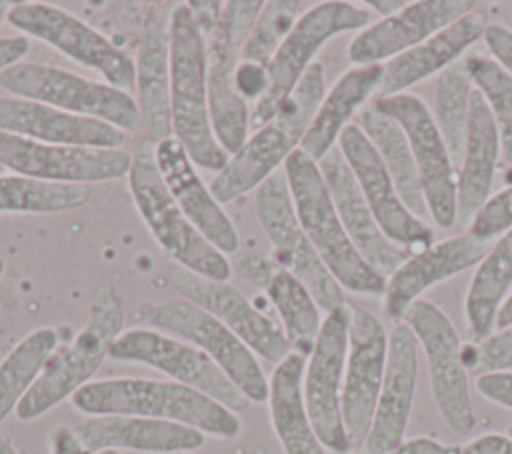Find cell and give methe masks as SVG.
<instances>
[{
    "instance_id": "cell-53",
    "label": "cell",
    "mask_w": 512,
    "mask_h": 454,
    "mask_svg": "<svg viewBox=\"0 0 512 454\" xmlns=\"http://www.w3.org/2000/svg\"><path fill=\"white\" fill-rule=\"evenodd\" d=\"M506 326H512V292L508 294V298L504 300V304L500 306L498 316H496V330L506 328Z\"/></svg>"
},
{
    "instance_id": "cell-37",
    "label": "cell",
    "mask_w": 512,
    "mask_h": 454,
    "mask_svg": "<svg viewBox=\"0 0 512 454\" xmlns=\"http://www.w3.org/2000/svg\"><path fill=\"white\" fill-rule=\"evenodd\" d=\"M472 90H474V84L464 60L440 72L434 82V114L432 116L446 142L454 168L460 166V160L464 154Z\"/></svg>"
},
{
    "instance_id": "cell-34",
    "label": "cell",
    "mask_w": 512,
    "mask_h": 454,
    "mask_svg": "<svg viewBox=\"0 0 512 454\" xmlns=\"http://www.w3.org/2000/svg\"><path fill=\"white\" fill-rule=\"evenodd\" d=\"M354 124L370 140L406 208L418 218H424L428 214V208L424 200L420 174L408 138L400 124L392 116L382 112L374 102H368L358 112Z\"/></svg>"
},
{
    "instance_id": "cell-54",
    "label": "cell",
    "mask_w": 512,
    "mask_h": 454,
    "mask_svg": "<svg viewBox=\"0 0 512 454\" xmlns=\"http://www.w3.org/2000/svg\"><path fill=\"white\" fill-rule=\"evenodd\" d=\"M0 454H18V450L14 448V444L8 438L0 436Z\"/></svg>"
},
{
    "instance_id": "cell-27",
    "label": "cell",
    "mask_w": 512,
    "mask_h": 454,
    "mask_svg": "<svg viewBox=\"0 0 512 454\" xmlns=\"http://www.w3.org/2000/svg\"><path fill=\"white\" fill-rule=\"evenodd\" d=\"M0 132L44 144L92 148H120L126 140V132L108 122L16 96H0Z\"/></svg>"
},
{
    "instance_id": "cell-56",
    "label": "cell",
    "mask_w": 512,
    "mask_h": 454,
    "mask_svg": "<svg viewBox=\"0 0 512 454\" xmlns=\"http://www.w3.org/2000/svg\"><path fill=\"white\" fill-rule=\"evenodd\" d=\"M98 454H122V452H118V450H102Z\"/></svg>"
},
{
    "instance_id": "cell-22",
    "label": "cell",
    "mask_w": 512,
    "mask_h": 454,
    "mask_svg": "<svg viewBox=\"0 0 512 454\" xmlns=\"http://www.w3.org/2000/svg\"><path fill=\"white\" fill-rule=\"evenodd\" d=\"M316 164L354 248L374 272L388 278L410 254L384 236L348 162L336 146Z\"/></svg>"
},
{
    "instance_id": "cell-35",
    "label": "cell",
    "mask_w": 512,
    "mask_h": 454,
    "mask_svg": "<svg viewBox=\"0 0 512 454\" xmlns=\"http://www.w3.org/2000/svg\"><path fill=\"white\" fill-rule=\"evenodd\" d=\"M264 292L280 318L292 352L308 358L322 326L320 306L310 290L294 274L278 268L264 286Z\"/></svg>"
},
{
    "instance_id": "cell-48",
    "label": "cell",
    "mask_w": 512,
    "mask_h": 454,
    "mask_svg": "<svg viewBox=\"0 0 512 454\" xmlns=\"http://www.w3.org/2000/svg\"><path fill=\"white\" fill-rule=\"evenodd\" d=\"M384 454H460V446H448L428 436H416V438L404 440L400 446Z\"/></svg>"
},
{
    "instance_id": "cell-28",
    "label": "cell",
    "mask_w": 512,
    "mask_h": 454,
    "mask_svg": "<svg viewBox=\"0 0 512 454\" xmlns=\"http://www.w3.org/2000/svg\"><path fill=\"white\" fill-rule=\"evenodd\" d=\"M76 438L90 454L132 450L144 454H180L204 446L206 434L190 426L142 416H88L74 426Z\"/></svg>"
},
{
    "instance_id": "cell-31",
    "label": "cell",
    "mask_w": 512,
    "mask_h": 454,
    "mask_svg": "<svg viewBox=\"0 0 512 454\" xmlns=\"http://www.w3.org/2000/svg\"><path fill=\"white\" fill-rule=\"evenodd\" d=\"M384 74V64L352 66L324 94L302 142L300 150L320 162L336 144L352 118L374 100Z\"/></svg>"
},
{
    "instance_id": "cell-14",
    "label": "cell",
    "mask_w": 512,
    "mask_h": 454,
    "mask_svg": "<svg viewBox=\"0 0 512 454\" xmlns=\"http://www.w3.org/2000/svg\"><path fill=\"white\" fill-rule=\"evenodd\" d=\"M348 304L326 314L312 352L306 358L302 394L322 446L334 454L350 448L342 420V384L348 352Z\"/></svg>"
},
{
    "instance_id": "cell-17",
    "label": "cell",
    "mask_w": 512,
    "mask_h": 454,
    "mask_svg": "<svg viewBox=\"0 0 512 454\" xmlns=\"http://www.w3.org/2000/svg\"><path fill=\"white\" fill-rule=\"evenodd\" d=\"M132 156L122 148L44 144L0 132V166L44 182L92 184L128 176Z\"/></svg>"
},
{
    "instance_id": "cell-19",
    "label": "cell",
    "mask_w": 512,
    "mask_h": 454,
    "mask_svg": "<svg viewBox=\"0 0 512 454\" xmlns=\"http://www.w3.org/2000/svg\"><path fill=\"white\" fill-rule=\"evenodd\" d=\"M338 150L348 162L384 236L392 244L408 254L434 244L432 228L406 208L370 140L354 122L340 134Z\"/></svg>"
},
{
    "instance_id": "cell-46",
    "label": "cell",
    "mask_w": 512,
    "mask_h": 454,
    "mask_svg": "<svg viewBox=\"0 0 512 454\" xmlns=\"http://www.w3.org/2000/svg\"><path fill=\"white\" fill-rule=\"evenodd\" d=\"M476 388L486 400L512 410V370L482 374L476 378Z\"/></svg>"
},
{
    "instance_id": "cell-52",
    "label": "cell",
    "mask_w": 512,
    "mask_h": 454,
    "mask_svg": "<svg viewBox=\"0 0 512 454\" xmlns=\"http://www.w3.org/2000/svg\"><path fill=\"white\" fill-rule=\"evenodd\" d=\"M406 4H408V2H404V0H368V2H366V6L374 8L382 18L400 12Z\"/></svg>"
},
{
    "instance_id": "cell-18",
    "label": "cell",
    "mask_w": 512,
    "mask_h": 454,
    "mask_svg": "<svg viewBox=\"0 0 512 454\" xmlns=\"http://www.w3.org/2000/svg\"><path fill=\"white\" fill-rule=\"evenodd\" d=\"M168 280L186 300L218 318L266 362L276 366L292 352L280 322L250 302L228 280H212L180 266L168 272Z\"/></svg>"
},
{
    "instance_id": "cell-20",
    "label": "cell",
    "mask_w": 512,
    "mask_h": 454,
    "mask_svg": "<svg viewBox=\"0 0 512 454\" xmlns=\"http://www.w3.org/2000/svg\"><path fill=\"white\" fill-rule=\"evenodd\" d=\"M474 8L476 2L472 0L408 2L400 12L360 30L348 44V60L354 66L386 64L470 14Z\"/></svg>"
},
{
    "instance_id": "cell-9",
    "label": "cell",
    "mask_w": 512,
    "mask_h": 454,
    "mask_svg": "<svg viewBox=\"0 0 512 454\" xmlns=\"http://www.w3.org/2000/svg\"><path fill=\"white\" fill-rule=\"evenodd\" d=\"M400 322L412 330L424 352L432 398L444 424L458 436L470 434L476 426V412L462 354L464 344L452 320L440 306L420 298Z\"/></svg>"
},
{
    "instance_id": "cell-4",
    "label": "cell",
    "mask_w": 512,
    "mask_h": 454,
    "mask_svg": "<svg viewBox=\"0 0 512 454\" xmlns=\"http://www.w3.org/2000/svg\"><path fill=\"white\" fill-rule=\"evenodd\" d=\"M122 328V300L112 286H102L88 308L84 326L68 346L54 350L48 358L36 382L18 404L16 418L22 422L36 420L66 398H72L108 358L114 340L124 332Z\"/></svg>"
},
{
    "instance_id": "cell-55",
    "label": "cell",
    "mask_w": 512,
    "mask_h": 454,
    "mask_svg": "<svg viewBox=\"0 0 512 454\" xmlns=\"http://www.w3.org/2000/svg\"><path fill=\"white\" fill-rule=\"evenodd\" d=\"M10 8H12V4H10V2H6V0H0V24L6 20V16H8Z\"/></svg>"
},
{
    "instance_id": "cell-2",
    "label": "cell",
    "mask_w": 512,
    "mask_h": 454,
    "mask_svg": "<svg viewBox=\"0 0 512 454\" xmlns=\"http://www.w3.org/2000/svg\"><path fill=\"white\" fill-rule=\"evenodd\" d=\"M324 94V68L320 62H314L284 100L278 114L268 124L256 128L214 176L210 182L214 198L220 204L232 202L276 174L280 164L284 166L288 156L300 148Z\"/></svg>"
},
{
    "instance_id": "cell-10",
    "label": "cell",
    "mask_w": 512,
    "mask_h": 454,
    "mask_svg": "<svg viewBox=\"0 0 512 454\" xmlns=\"http://www.w3.org/2000/svg\"><path fill=\"white\" fill-rule=\"evenodd\" d=\"M254 210L272 244V258L310 290L320 310L330 314L346 306L342 286L318 256L296 216L284 172L272 174L256 188Z\"/></svg>"
},
{
    "instance_id": "cell-36",
    "label": "cell",
    "mask_w": 512,
    "mask_h": 454,
    "mask_svg": "<svg viewBox=\"0 0 512 454\" xmlns=\"http://www.w3.org/2000/svg\"><path fill=\"white\" fill-rule=\"evenodd\" d=\"M58 348V332L50 326H40L28 332L0 362V424L36 382L48 358Z\"/></svg>"
},
{
    "instance_id": "cell-32",
    "label": "cell",
    "mask_w": 512,
    "mask_h": 454,
    "mask_svg": "<svg viewBox=\"0 0 512 454\" xmlns=\"http://www.w3.org/2000/svg\"><path fill=\"white\" fill-rule=\"evenodd\" d=\"M304 366L306 358L296 352H290L274 366L266 400L270 422L284 454H326L304 404Z\"/></svg>"
},
{
    "instance_id": "cell-50",
    "label": "cell",
    "mask_w": 512,
    "mask_h": 454,
    "mask_svg": "<svg viewBox=\"0 0 512 454\" xmlns=\"http://www.w3.org/2000/svg\"><path fill=\"white\" fill-rule=\"evenodd\" d=\"M48 448H50V454H90L82 446V442L76 438L74 428H68V426H56L50 432Z\"/></svg>"
},
{
    "instance_id": "cell-3",
    "label": "cell",
    "mask_w": 512,
    "mask_h": 454,
    "mask_svg": "<svg viewBox=\"0 0 512 454\" xmlns=\"http://www.w3.org/2000/svg\"><path fill=\"white\" fill-rule=\"evenodd\" d=\"M170 124L172 136L198 168L220 172L228 152L218 144L206 88V42L186 2H178L170 22Z\"/></svg>"
},
{
    "instance_id": "cell-26",
    "label": "cell",
    "mask_w": 512,
    "mask_h": 454,
    "mask_svg": "<svg viewBox=\"0 0 512 454\" xmlns=\"http://www.w3.org/2000/svg\"><path fill=\"white\" fill-rule=\"evenodd\" d=\"M486 250L488 242H482L466 232L444 238L416 254H410L386 278L384 310L388 318L400 322L406 310L420 300L428 288L476 266L484 258Z\"/></svg>"
},
{
    "instance_id": "cell-29",
    "label": "cell",
    "mask_w": 512,
    "mask_h": 454,
    "mask_svg": "<svg viewBox=\"0 0 512 454\" xmlns=\"http://www.w3.org/2000/svg\"><path fill=\"white\" fill-rule=\"evenodd\" d=\"M486 26V16L480 10H472L422 44L392 58L384 64L382 82L374 98L406 92V88L430 78L432 74L438 76L452 64L460 62V56L484 36Z\"/></svg>"
},
{
    "instance_id": "cell-21",
    "label": "cell",
    "mask_w": 512,
    "mask_h": 454,
    "mask_svg": "<svg viewBox=\"0 0 512 454\" xmlns=\"http://www.w3.org/2000/svg\"><path fill=\"white\" fill-rule=\"evenodd\" d=\"M418 380V340L404 322L388 334V358L372 424L364 440L368 454H384L406 440Z\"/></svg>"
},
{
    "instance_id": "cell-1",
    "label": "cell",
    "mask_w": 512,
    "mask_h": 454,
    "mask_svg": "<svg viewBox=\"0 0 512 454\" xmlns=\"http://www.w3.org/2000/svg\"><path fill=\"white\" fill-rule=\"evenodd\" d=\"M72 406L86 416H142L178 422L202 434L234 440L242 422L236 412L218 400L172 380L104 378L82 386Z\"/></svg>"
},
{
    "instance_id": "cell-7",
    "label": "cell",
    "mask_w": 512,
    "mask_h": 454,
    "mask_svg": "<svg viewBox=\"0 0 512 454\" xmlns=\"http://www.w3.org/2000/svg\"><path fill=\"white\" fill-rule=\"evenodd\" d=\"M0 86L16 98L42 102L76 116L96 118L122 132L144 128L138 102L130 92L106 82L88 80L52 64L18 62L0 74Z\"/></svg>"
},
{
    "instance_id": "cell-12",
    "label": "cell",
    "mask_w": 512,
    "mask_h": 454,
    "mask_svg": "<svg viewBox=\"0 0 512 454\" xmlns=\"http://www.w3.org/2000/svg\"><path fill=\"white\" fill-rule=\"evenodd\" d=\"M6 20L12 28L98 72L106 84L124 92L136 88L134 60L68 10L46 2H20L12 4Z\"/></svg>"
},
{
    "instance_id": "cell-5",
    "label": "cell",
    "mask_w": 512,
    "mask_h": 454,
    "mask_svg": "<svg viewBox=\"0 0 512 454\" xmlns=\"http://www.w3.org/2000/svg\"><path fill=\"white\" fill-rule=\"evenodd\" d=\"M284 176L304 232L342 290L384 296L386 278L364 262L348 238L318 164L298 148L284 162Z\"/></svg>"
},
{
    "instance_id": "cell-8",
    "label": "cell",
    "mask_w": 512,
    "mask_h": 454,
    "mask_svg": "<svg viewBox=\"0 0 512 454\" xmlns=\"http://www.w3.org/2000/svg\"><path fill=\"white\" fill-rule=\"evenodd\" d=\"M372 16L368 10L342 0L320 2L304 10L272 60L268 62V90L250 110V126L268 124L300 82L304 72L316 62L318 50L334 36L364 30Z\"/></svg>"
},
{
    "instance_id": "cell-11",
    "label": "cell",
    "mask_w": 512,
    "mask_h": 454,
    "mask_svg": "<svg viewBox=\"0 0 512 454\" xmlns=\"http://www.w3.org/2000/svg\"><path fill=\"white\" fill-rule=\"evenodd\" d=\"M138 316L144 324L168 330L200 348L234 386L254 404L268 400V378L256 354L218 318L190 300H164L142 304Z\"/></svg>"
},
{
    "instance_id": "cell-30",
    "label": "cell",
    "mask_w": 512,
    "mask_h": 454,
    "mask_svg": "<svg viewBox=\"0 0 512 454\" xmlns=\"http://www.w3.org/2000/svg\"><path fill=\"white\" fill-rule=\"evenodd\" d=\"M500 154L502 146L496 124L482 94L474 88L470 96L464 154L456 168L458 220L472 222L480 208L490 200Z\"/></svg>"
},
{
    "instance_id": "cell-42",
    "label": "cell",
    "mask_w": 512,
    "mask_h": 454,
    "mask_svg": "<svg viewBox=\"0 0 512 454\" xmlns=\"http://www.w3.org/2000/svg\"><path fill=\"white\" fill-rule=\"evenodd\" d=\"M510 228H512V184L490 196V200L480 208V212L470 222L468 232L482 242H490L492 238H498Z\"/></svg>"
},
{
    "instance_id": "cell-15",
    "label": "cell",
    "mask_w": 512,
    "mask_h": 454,
    "mask_svg": "<svg viewBox=\"0 0 512 454\" xmlns=\"http://www.w3.org/2000/svg\"><path fill=\"white\" fill-rule=\"evenodd\" d=\"M372 102L404 130L420 174L428 214L440 228H452L458 222L456 168L432 112L422 98L410 92L374 98Z\"/></svg>"
},
{
    "instance_id": "cell-16",
    "label": "cell",
    "mask_w": 512,
    "mask_h": 454,
    "mask_svg": "<svg viewBox=\"0 0 512 454\" xmlns=\"http://www.w3.org/2000/svg\"><path fill=\"white\" fill-rule=\"evenodd\" d=\"M348 312L342 420L350 448H358L364 446L382 388L388 358V332L374 312L350 304Z\"/></svg>"
},
{
    "instance_id": "cell-47",
    "label": "cell",
    "mask_w": 512,
    "mask_h": 454,
    "mask_svg": "<svg viewBox=\"0 0 512 454\" xmlns=\"http://www.w3.org/2000/svg\"><path fill=\"white\" fill-rule=\"evenodd\" d=\"M460 454H512V438L508 434H482L460 446Z\"/></svg>"
},
{
    "instance_id": "cell-57",
    "label": "cell",
    "mask_w": 512,
    "mask_h": 454,
    "mask_svg": "<svg viewBox=\"0 0 512 454\" xmlns=\"http://www.w3.org/2000/svg\"><path fill=\"white\" fill-rule=\"evenodd\" d=\"M2 274H4V260H2V256H0V278H2Z\"/></svg>"
},
{
    "instance_id": "cell-49",
    "label": "cell",
    "mask_w": 512,
    "mask_h": 454,
    "mask_svg": "<svg viewBox=\"0 0 512 454\" xmlns=\"http://www.w3.org/2000/svg\"><path fill=\"white\" fill-rule=\"evenodd\" d=\"M186 4L190 8L192 18H194L198 30L202 32V36L210 34L216 28V24L222 16L224 2H214L212 0V2H186Z\"/></svg>"
},
{
    "instance_id": "cell-51",
    "label": "cell",
    "mask_w": 512,
    "mask_h": 454,
    "mask_svg": "<svg viewBox=\"0 0 512 454\" xmlns=\"http://www.w3.org/2000/svg\"><path fill=\"white\" fill-rule=\"evenodd\" d=\"M28 50H30V42L24 36L0 38V74L6 68L22 62V58L28 54Z\"/></svg>"
},
{
    "instance_id": "cell-45",
    "label": "cell",
    "mask_w": 512,
    "mask_h": 454,
    "mask_svg": "<svg viewBox=\"0 0 512 454\" xmlns=\"http://www.w3.org/2000/svg\"><path fill=\"white\" fill-rule=\"evenodd\" d=\"M492 60L512 78V30L502 24H490L482 36Z\"/></svg>"
},
{
    "instance_id": "cell-43",
    "label": "cell",
    "mask_w": 512,
    "mask_h": 454,
    "mask_svg": "<svg viewBox=\"0 0 512 454\" xmlns=\"http://www.w3.org/2000/svg\"><path fill=\"white\" fill-rule=\"evenodd\" d=\"M232 270H236L244 280L264 290V286L270 282L274 272L280 268L276 260L268 254H262L252 248H240L236 254H232L230 260Z\"/></svg>"
},
{
    "instance_id": "cell-59",
    "label": "cell",
    "mask_w": 512,
    "mask_h": 454,
    "mask_svg": "<svg viewBox=\"0 0 512 454\" xmlns=\"http://www.w3.org/2000/svg\"><path fill=\"white\" fill-rule=\"evenodd\" d=\"M2 170H4V168H2V166H0V172H2Z\"/></svg>"
},
{
    "instance_id": "cell-33",
    "label": "cell",
    "mask_w": 512,
    "mask_h": 454,
    "mask_svg": "<svg viewBox=\"0 0 512 454\" xmlns=\"http://www.w3.org/2000/svg\"><path fill=\"white\" fill-rule=\"evenodd\" d=\"M512 292V228L496 238L470 278L464 314L470 342H482L496 330V316Z\"/></svg>"
},
{
    "instance_id": "cell-39",
    "label": "cell",
    "mask_w": 512,
    "mask_h": 454,
    "mask_svg": "<svg viewBox=\"0 0 512 454\" xmlns=\"http://www.w3.org/2000/svg\"><path fill=\"white\" fill-rule=\"evenodd\" d=\"M474 88L482 94L492 120L496 124L502 156L512 168V78L486 56H470L464 60Z\"/></svg>"
},
{
    "instance_id": "cell-41",
    "label": "cell",
    "mask_w": 512,
    "mask_h": 454,
    "mask_svg": "<svg viewBox=\"0 0 512 454\" xmlns=\"http://www.w3.org/2000/svg\"><path fill=\"white\" fill-rule=\"evenodd\" d=\"M468 374L482 376L490 372L512 370V326L494 330L482 342H470L462 348Z\"/></svg>"
},
{
    "instance_id": "cell-38",
    "label": "cell",
    "mask_w": 512,
    "mask_h": 454,
    "mask_svg": "<svg viewBox=\"0 0 512 454\" xmlns=\"http://www.w3.org/2000/svg\"><path fill=\"white\" fill-rule=\"evenodd\" d=\"M90 196L88 184L44 182L18 174L0 176V212H68L82 208Z\"/></svg>"
},
{
    "instance_id": "cell-23",
    "label": "cell",
    "mask_w": 512,
    "mask_h": 454,
    "mask_svg": "<svg viewBox=\"0 0 512 454\" xmlns=\"http://www.w3.org/2000/svg\"><path fill=\"white\" fill-rule=\"evenodd\" d=\"M154 158L164 184L194 228L224 256L236 254L240 250L236 226L198 174V166L186 148L174 136H168L154 142Z\"/></svg>"
},
{
    "instance_id": "cell-24",
    "label": "cell",
    "mask_w": 512,
    "mask_h": 454,
    "mask_svg": "<svg viewBox=\"0 0 512 454\" xmlns=\"http://www.w3.org/2000/svg\"><path fill=\"white\" fill-rule=\"evenodd\" d=\"M206 42V88L208 112L218 144L232 156L248 140L250 108L238 94L234 70L242 44L238 42L226 2L216 28L204 36Z\"/></svg>"
},
{
    "instance_id": "cell-40",
    "label": "cell",
    "mask_w": 512,
    "mask_h": 454,
    "mask_svg": "<svg viewBox=\"0 0 512 454\" xmlns=\"http://www.w3.org/2000/svg\"><path fill=\"white\" fill-rule=\"evenodd\" d=\"M302 2L294 0H272L264 2V8L254 22V28L250 36L246 38L242 50H240V60H250L258 62L262 66H268L292 26L296 24L298 16L302 14Z\"/></svg>"
},
{
    "instance_id": "cell-6",
    "label": "cell",
    "mask_w": 512,
    "mask_h": 454,
    "mask_svg": "<svg viewBox=\"0 0 512 454\" xmlns=\"http://www.w3.org/2000/svg\"><path fill=\"white\" fill-rule=\"evenodd\" d=\"M128 188L142 222L166 258L212 280H228L232 276L230 260L194 228L172 198L160 176L152 140H146L132 156Z\"/></svg>"
},
{
    "instance_id": "cell-13",
    "label": "cell",
    "mask_w": 512,
    "mask_h": 454,
    "mask_svg": "<svg viewBox=\"0 0 512 454\" xmlns=\"http://www.w3.org/2000/svg\"><path fill=\"white\" fill-rule=\"evenodd\" d=\"M108 358L156 368L172 382L190 386L236 414L252 404L200 348L164 334L162 330L144 326L124 330L114 340Z\"/></svg>"
},
{
    "instance_id": "cell-58",
    "label": "cell",
    "mask_w": 512,
    "mask_h": 454,
    "mask_svg": "<svg viewBox=\"0 0 512 454\" xmlns=\"http://www.w3.org/2000/svg\"><path fill=\"white\" fill-rule=\"evenodd\" d=\"M508 436H510V438H512V426H510V428H508Z\"/></svg>"
},
{
    "instance_id": "cell-25",
    "label": "cell",
    "mask_w": 512,
    "mask_h": 454,
    "mask_svg": "<svg viewBox=\"0 0 512 454\" xmlns=\"http://www.w3.org/2000/svg\"><path fill=\"white\" fill-rule=\"evenodd\" d=\"M176 2H152L136 50V102L148 138L172 136L170 124V22Z\"/></svg>"
},
{
    "instance_id": "cell-44",
    "label": "cell",
    "mask_w": 512,
    "mask_h": 454,
    "mask_svg": "<svg viewBox=\"0 0 512 454\" xmlns=\"http://www.w3.org/2000/svg\"><path fill=\"white\" fill-rule=\"evenodd\" d=\"M234 82L238 94L248 102H258L268 90V70L266 66L250 60H238L234 70Z\"/></svg>"
}]
</instances>
